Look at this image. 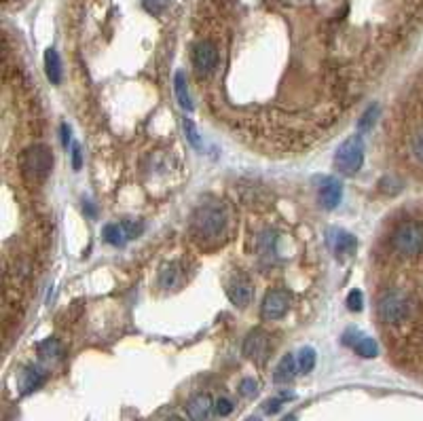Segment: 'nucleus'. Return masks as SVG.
Wrapping results in <instances>:
<instances>
[{
  "label": "nucleus",
  "mask_w": 423,
  "mask_h": 421,
  "mask_svg": "<svg viewBox=\"0 0 423 421\" xmlns=\"http://www.w3.org/2000/svg\"><path fill=\"white\" fill-rule=\"evenodd\" d=\"M227 229V212L222 206H201L191 216V231L199 241L218 239Z\"/></svg>",
  "instance_id": "nucleus-1"
},
{
  "label": "nucleus",
  "mask_w": 423,
  "mask_h": 421,
  "mask_svg": "<svg viewBox=\"0 0 423 421\" xmlns=\"http://www.w3.org/2000/svg\"><path fill=\"white\" fill-rule=\"evenodd\" d=\"M53 168V153L45 144H32L22 153L20 170L30 184H41L47 180Z\"/></svg>",
  "instance_id": "nucleus-2"
},
{
  "label": "nucleus",
  "mask_w": 423,
  "mask_h": 421,
  "mask_svg": "<svg viewBox=\"0 0 423 421\" xmlns=\"http://www.w3.org/2000/svg\"><path fill=\"white\" fill-rule=\"evenodd\" d=\"M364 140L360 134L355 136H349L347 140H343L334 153V168L339 174L343 176H353L360 172L362 163H364Z\"/></svg>",
  "instance_id": "nucleus-3"
},
{
  "label": "nucleus",
  "mask_w": 423,
  "mask_h": 421,
  "mask_svg": "<svg viewBox=\"0 0 423 421\" xmlns=\"http://www.w3.org/2000/svg\"><path fill=\"white\" fill-rule=\"evenodd\" d=\"M393 248L404 256H415L423 250V227L421 225H402L391 237Z\"/></svg>",
  "instance_id": "nucleus-4"
},
{
  "label": "nucleus",
  "mask_w": 423,
  "mask_h": 421,
  "mask_svg": "<svg viewBox=\"0 0 423 421\" xmlns=\"http://www.w3.org/2000/svg\"><path fill=\"white\" fill-rule=\"evenodd\" d=\"M379 318L387 324H400L408 315V301L400 292H389L383 294L379 301Z\"/></svg>",
  "instance_id": "nucleus-5"
},
{
  "label": "nucleus",
  "mask_w": 423,
  "mask_h": 421,
  "mask_svg": "<svg viewBox=\"0 0 423 421\" xmlns=\"http://www.w3.org/2000/svg\"><path fill=\"white\" fill-rule=\"evenodd\" d=\"M324 239H326L328 250H330L334 256H339V258L351 256V254L355 252V246H358L355 237H353L351 233H347L345 229H339V227H330V229L326 231Z\"/></svg>",
  "instance_id": "nucleus-6"
},
{
  "label": "nucleus",
  "mask_w": 423,
  "mask_h": 421,
  "mask_svg": "<svg viewBox=\"0 0 423 421\" xmlns=\"http://www.w3.org/2000/svg\"><path fill=\"white\" fill-rule=\"evenodd\" d=\"M193 64L199 75H210L218 66V49L210 41H199L193 49Z\"/></svg>",
  "instance_id": "nucleus-7"
},
{
  "label": "nucleus",
  "mask_w": 423,
  "mask_h": 421,
  "mask_svg": "<svg viewBox=\"0 0 423 421\" xmlns=\"http://www.w3.org/2000/svg\"><path fill=\"white\" fill-rule=\"evenodd\" d=\"M290 309V294L286 290H271L263 301V318L265 320H279Z\"/></svg>",
  "instance_id": "nucleus-8"
},
{
  "label": "nucleus",
  "mask_w": 423,
  "mask_h": 421,
  "mask_svg": "<svg viewBox=\"0 0 423 421\" xmlns=\"http://www.w3.org/2000/svg\"><path fill=\"white\" fill-rule=\"evenodd\" d=\"M227 296L235 307H248L252 303L254 296V286L250 284V279L246 275H235L229 284H227Z\"/></svg>",
  "instance_id": "nucleus-9"
},
{
  "label": "nucleus",
  "mask_w": 423,
  "mask_h": 421,
  "mask_svg": "<svg viewBox=\"0 0 423 421\" xmlns=\"http://www.w3.org/2000/svg\"><path fill=\"white\" fill-rule=\"evenodd\" d=\"M320 189H317V197H320V203L324 210H334L341 199H343V184L336 180V178H320Z\"/></svg>",
  "instance_id": "nucleus-10"
},
{
  "label": "nucleus",
  "mask_w": 423,
  "mask_h": 421,
  "mask_svg": "<svg viewBox=\"0 0 423 421\" xmlns=\"http://www.w3.org/2000/svg\"><path fill=\"white\" fill-rule=\"evenodd\" d=\"M269 351V337L263 332V330H254L246 337V343H244V356L250 358V360H265Z\"/></svg>",
  "instance_id": "nucleus-11"
},
{
  "label": "nucleus",
  "mask_w": 423,
  "mask_h": 421,
  "mask_svg": "<svg viewBox=\"0 0 423 421\" xmlns=\"http://www.w3.org/2000/svg\"><path fill=\"white\" fill-rule=\"evenodd\" d=\"M212 410H216V408H214L212 398L208 394H197L187 404V415H189L191 421H210Z\"/></svg>",
  "instance_id": "nucleus-12"
},
{
  "label": "nucleus",
  "mask_w": 423,
  "mask_h": 421,
  "mask_svg": "<svg viewBox=\"0 0 423 421\" xmlns=\"http://www.w3.org/2000/svg\"><path fill=\"white\" fill-rule=\"evenodd\" d=\"M182 282H184V275H182V269H180L178 263H170V265H165V267L161 269V275H159L161 288H165V290H176V288L182 286Z\"/></svg>",
  "instance_id": "nucleus-13"
},
{
  "label": "nucleus",
  "mask_w": 423,
  "mask_h": 421,
  "mask_svg": "<svg viewBox=\"0 0 423 421\" xmlns=\"http://www.w3.org/2000/svg\"><path fill=\"white\" fill-rule=\"evenodd\" d=\"M45 381V375L37 368V366H28L22 377H20V391L26 396V394H32L34 389H39Z\"/></svg>",
  "instance_id": "nucleus-14"
},
{
  "label": "nucleus",
  "mask_w": 423,
  "mask_h": 421,
  "mask_svg": "<svg viewBox=\"0 0 423 421\" xmlns=\"http://www.w3.org/2000/svg\"><path fill=\"white\" fill-rule=\"evenodd\" d=\"M45 75H47L49 83H53V85L62 83V60L56 49L45 51Z\"/></svg>",
  "instance_id": "nucleus-15"
},
{
  "label": "nucleus",
  "mask_w": 423,
  "mask_h": 421,
  "mask_svg": "<svg viewBox=\"0 0 423 421\" xmlns=\"http://www.w3.org/2000/svg\"><path fill=\"white\" fill-rule=\"evenodd\" d=\"M298 372V364H296V356L288 353L279 360L277 368H275V383H286V381H292L294 375Z\"/></svg>",
  "instance_id": "nucleus-16"
},
{
  "label": "nucleus",
  "mask_w": 423,
  "mask_h": 421,
  "mask_svg": "<svg viewBox=\"0 0 423 421\" xmlns=\"http://www.w3.org/2000/svg\"><path fill=\"white\" fill-rule=\"evenodd\" d=\"M349 345L353 347V351H355L360 358H366V360L377 358V353H379V345H377V341L370 339V337L358 334V332H355V341H351Z\"/></svg>",
  "instance_id": "nucleus-17"
},
{
  "label": "nucleus",
  "mask_w": 423,
  "mask_h": 421,
  "mask_svg": "<svg viewBox=\"0 0 423 421\" xmlns=\"http://www.w3.org/2000/svg\"><path fill=\"white\" fill-rule=\"evenodd\" d=\"M174 92H176L178 104H180L184 111L191 113L195 106H193V100H191V96H189V87H187V79H184V73H182V70H178L176 77H174Z\"/></svg>",
  "instance_id": "nucleus-18"
},
{
  "label": "nucleus",
  "mask_w": 423,
  "mask_h": 421,
  "mask_svg": "<svg viewBox=\"0 0 423 421\" xmlns=\"http://www.w3.org/2000/svg\"><path fill=\"white\" fill-rule=\"evenodd\" d=\"M315 360H317V353H315V349H313V347H309V345L301 347V349H298V353H296L298 372H301V375H307V372H311V370H313V366H315Z\"/></svg>",
  "instance_id": "nucleus-19"
},
{
  "label": "nucleus",
  "mask_w": 423,
  "mask_h": 421,
  "mask_svg": "<svg viewBox=\"0 0 423 421\" xmlns=\"http://www.w3.org/2000/svg\"><path fill=\"white\" fill-rule=\"evenodd\" d=\"M102 235H104V239L111 244V246H125V241H127V233H125V229H123V225L119 222H115V225H106L104 227V231H102Z\"/></svg>",
  "instance_id": "nucleus-20"
},
{
  "label": "nucleus",
  "mask_w": 423,
  "mask_h": 421,
  "mask_svg": "<svg viewBox=\"0 0 423 421\" xmlns=\"http://www.w3.org/2000/svg\"><path fill=\"white\" fill-rule=\"evenodd\" d=\"M379 113H381V108L377 106V104H372L370 108H366V113L360 117V121H358V130L360 132H370L372 127H374V123H377V119H379Z\"/></svg>",
  "instance_id": "nucleus-21"
},
{
  "label": "nucleus",
  "mask_w": 423,
  "mask_h": 421,
  "mask_svg": "<svg viewBox=\"0 0 423 421\" xmlns=\"http://www.w3.org/2000/svg\"><path fill=\"white\" fill-rule=\"evenodd\" d=\"M182 130H184V136H187L189 144H191L195 151H201V136H199V132H197L195 123H193L191 119H184V123H182Z\"/></svg>",
  "instance_id": "nucleus-22"
},
{
  "label": "nucleus",
  "mask_w": 423,
  "mask_h": 421,
  "mask_svg": "<svg viewBox=\"0 0 423 421\" xmlns=\"http://www.w3.org/2000/svg\"><path fill=\"white\" fill-rule=\"evenodd\" d=\"M60 353V345L56 339H47L39 345V356L41 358H56Z\"/></svg>",
  "instance_id": "nucleus-23"
},
{
  "label": "nucleus",
  "mask_w": 423,
  "mask_h": 421,
  "mask_svg": "<svg viewBox=\"0 0 423 421\" xmlns=\"http://www.w3.org/2000/svg\"><path fill=\"white\" fill-rule=\"evenodd\" d=\"M142 5L151 15H161L163 9L170 5V0H142Z\"/></svg>",
  "instance_id": "nucleus-24"
},
{
  "label": "nucleus",
  "mask_w": 423,
  "mask_h": 421,
  "mask_svg": "<svg viewBox=\"0 0 423 421\" xmlns=\"http://www.w3.org/2000/svg\"><path fill=\"white\" fill-rule=\"evenodd\" d=\"M410 151H412L415 159L423 163V130H419V132L412 136V140H410Z\"/></svg>",
  "instance_id": "nucleus-25"
},
{
  "label": "nucleus",
  "mask_w": 423,
  "mask_h": 421,
  "mask_svg": "<svg viewBox=\"0 0 423 421\" xmlns=\"http://www.w3.org/2000/svg\"><path fill=\"white\" fill-rule=\"evenodd\" d=\"M347 307H349L351 311H362V307H364V296H362L360 290H351V292L347 294Z\"/></svg>",
  "instance_id": "nucleus-26"
},
{
  "label": "nucleus",
  "mask_w": 423,
  "mask_h": 421,
  "mask_svg": "<svg viewBox=\"0 0 423 421\" xmlns=\"http://www.w3.org/2000/svg\"><path fill=\"white\" fill-rule=\"evenodd\" d=\"M121 225H123V229H125V233H127V239H134V237H138V235L144 231V225H142V222L125 220V222H121Z\"/></svg>",
  "instance_id": "nucleus-27"
},
{
  "label": "nucleus",
  "mask_w": 423,
  "mask_h": 421,
  "mask_svg": "<svg viewBox=\"0 0 423 421\" xmlns=\"http://www.w3.org/2000/svg\"><path fill=\"white\" fill-rule=\"evenodd\" d=\"M214 408H216V413H218L220 417H225V415H229V413L233 410V402H231L229 398H218L216 404H214Z\"/></svg>",
  "instance_id": "nucleus-28"
},
{
  "label": "nucleus",
  "mask_w": 423,
  "mask_h": 421,
  "mask_svg": "<svg viewBox=\"0 0 423 421\" xmlns=\"http://www.w3.org/2000/svg\"><path fill=\"white\" fill-rule=\"evenodd\" d=\"M256 389H258V383H256L254 379H244V381H241V385H239V391H241V396H254V394H256Z\"/></svg>",
  "instance_id": "nucleus-29"
},
{
  "label": "nucleus",
  "mask_w": 423,
  "mask_h": 421,
  "mask_svg": "<svg viewBox=\"0 0 423 421\" xmlns=\"http://www.w3.org/2000/svg\"><path fill=\"white\" fill-rule=\"evenodd\" d=\"M60 134H62V146L64 149H68V146H72L75 142H72V130H70V125L68 123H62V127H60Z\"/></svg>",
  "instance_id": "nucleus-30"
},
{
  "label": "nucleus",
  "mask_w": 423,
  "mask_h": 421,
  "mask_svg": "<svg viewBox=\"0 0 423 421\" xmlns=\"http://www.w3.org/2000/svg\"><path fill=\"white\" fill-rule=\"evenodd\" d=\"M72 168L75 170H81L83 168V155H81V146L75 142L72 144Z\"/></svg>",
  "instance_id": "nucleus-31"
},
{
  "label": "nucleus",
  "mask_w": 423,
  "mask_h": 421,
  "mask_svg": "<svg viewBox=\"0 0 423 421\" xmlns=\"http://www.w3.org/2000/svg\"><path fill=\"white\" fill-rule=\"evenodd\" d=\"M282 402H284V396H279V398H275V400L267 402V404H265V410H267V413H275V410L282 406Z\"/></svg>",
  "instance_id": "nucleus-32"
},
{
  "label": "nucleus",
  "mask_w": 423,
  "mask_h": 421,
  "mask_svg": "<svg viewBox=\"0 0 423 421\" xmlns=\"http://www.w3.org/2000/svg\"><path fill=\"white\" fill-rule=\"evenodd\" d=\"M168 421H184V419H180V417H170Z\"/></svg>",
  "instance_id": "nucleus-33"
},
{
  "label": "nucleus",
  "mask_w": 423,
  "mask_h": 421,
  "mask_svg": "<svg viewBox=\"0 0 423 421\" xmlns=\"http://www.w3.org/2000/svg\"><path fill=\"white\" fill-rule=\"evenodd\" d=\"M246 421H260L258 417H250V419H246Z\"/></svg>",
  "instance_id": "nucleus-34"
}]
</instances>
